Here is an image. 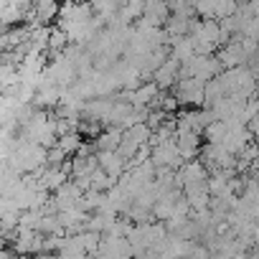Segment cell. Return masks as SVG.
<instances>
[{
	"mask_svg": "<svg viewBox=\"0 0 259 259\" xmlns=\"http://www.w3.org/2000/svg\"><path fill=\"white\" fill-rule=\"evenodd\" d=\"M176 99L188 107H203L206 104V81L201 79H181L176 89Z\"/></svg>",
	"mask_w": 259,
	"mask_h": 259,
	"instance_id": "obj_1",
	"label": "cell"
}]
</instances>
